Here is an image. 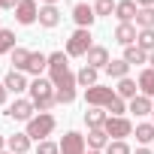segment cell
Listing matches in <instances>:
<instances>
[{"instance_id": "836d02e7", "label": "cell", "mask_w": 154, "mask_h": 154, "mask_svg": "<svg viewBox=\"0 0 154 154\" xmlns=\"http://www.w3.org/2000/svg\"><path fill=\"white\" fill-rule=\"evenodd\" d=\"M18 0H0V9H15Z\"/></svg>"}, {"instance_id": "f35d334b", "label": "cell", "mask_w": 154, "mask_h": 154, "mask_svg": "<svg viewBox=\"0 0 154 154\" xmlns=\"http://www.w3.org/2000/svg\"><path fill=\"white\" fill-rule=\"evenodd\" d=\"M148 63H151V69H154V51H148Z\"/></svg>"}, {"instance_id": "d590c367", "label": "cell", "mask_w": 154, "mask_h": 154, "mask_svg": "<svg viewBox=\"0 0 154 154\" xmlns=\"http://www.w3.org/2000/svg\"><path fill=\"white\" fill-rule=\"evenodd\" d=\"M136 6L142 9V6H154V0H136Z\"/></svg>"}, {"instance_id": "44dd1931", "label": "cell", "mask_w": 154, "mask_h": 154, "mask_svg": "<svg viewBox=\"0 0 154 154\" xmlns=\"http://www.w3.org/2000/svg\"><path fill=\"white\" fill-rule=\"evenodd\" d=\"M139 91H142L145 97H151V100H154V69H151V66L139 72Z\"/></svg>"}, {"instance_id": "9a60e30c", "label": "cell", "mask_w": 154, "mask_h": 154, "mask_svg": "<svg viewBox=\"0 0 154 154\" xmlns=\"http://www.w3.org/2000/svg\"><path fill=\"white\" fill-rule=\"evenodd\" d=\"M85 142H88L91 151H103L112 139H109V133H106L103 127H94V130H88V139H85Z\"/></svg>"}, {"instance_id": "7402d4cb", "label": "cell", "mask_w": 154, "mask_h": 154, "mask_svg": "<svg viewBox=\"0 0 154 154\" xmlns=\"http://www.w3.org/2000/svg\"><path fill=\"white\" fill-rule=\"evenodd\" d=\"M124 60H127L130 66H136V63H148V51H142L139 45H127V48H124Z\"/></svg>"}, {"instance_id": "b9f144b4", "label": "cell", "mask_w": 154, "mask_h": 154, "mask_svg": "<svg viewBox=\"0 0 154 154\" xmlns=\"http://www.w3.org/2000/svg\"><path fill=\"white\" fill-rule=\"evenodd\" d=\"M0 154H12V151H0Z\"/></svg>"}, {"instance_id": "d6986e66", "label": "cell", "mask_w": 154, "mask_h": 154, "mask_svg": "<svg viewBox=\"0 0 154 154\" xmlns=\"http://www.w3.org/2000/svg\"><path fill=\"white\" fill-rule=\"evenodd\" d=\"M136 36H139V33H136L133 24H118V27H115V39H118L124 48H127V45H136Z\"/></svg>"}, {"instance_id": "8d00e7d4", "label": "cell", "mask_w": 154, "mask_h": 154, "mask_svg": "<svg viewBox=\"0 0 154 154\" xmlns=\"http://www.w3.org/2000/svg\"><path fill=\"white\" fill-rule=\"evenodd\" d=\"M133 154H154V151H151V148H136Z\"/></svg>"}, {"instance_id": "83f0119b", "label": "cell", "mask_w": 154, "mask_h": 154, "mask_svg": "<svg viewBox=\"0 0 154 154\" xmlns=\"http://www.w3.org/2000/svg\"><path fill=\"white\" fill-rule=\"evenodd\" d=\"M27 60H30V51L15 45V51H12V69H21V72H24V69H27Z\"/></svg>"}, {"instance_id": "60d3db41", "label": "cell", "mask_w": 154, "mask_h": 154, "mask_svg": "<svg viewBox=\"0 0 154 154\" xmlns=\"http://www.w3.org/2000/svg\"><path fill=\"white\" fill-rule=\"evenodd\" d=\"M85 154H100V151H85Z\"/></svg>"}, {"instance_id": "4316f807", "label": "cell", "mask_w": 154, "mask_h": 154, "mask_svg": "<svg viewBox=\"0 0 154 154\" xmlns=\"http://www.w3.org/2000/svg\"><path fill=\"white\" fill-rule=\"evenodd\" d=\"M15 51V33L0 27V54H12Z\"/></svg>"}, {"instance_id": "52a82bcc", "label": "cell", "mask_w": 154, "mask_h": 154, "mask_svg": "<svg viewBox=\"0 0 154 154\" xmlns=\"http://www.w3.org/2000/svg\"><path fill=\"white\" fill-rule=\"evenodd\" d=\"M15 21H18V24H33V21H39V6H36V0H18V6H15Z\"/></svg>"}, {"instance_id": "3957f363", "label": "cell", "mask_w": 154, "mask_h": 154, "mask_svg": "<svg viewBox=\"0 0 154 154\" xmlns=\"http://www.w3.org/2000/svg\"><path fill=\"white\" fill-rule=\"evenodd\" d=\"M30 103L39 109V112H48L54 103H57V97H54V85H51V79H33L30 82Z\"/></svg>"}, {"instance_id": "ac0fdd59", "label": "cell", "mask_w": 154, "mask_h": 154, "mask_svg": "<svg viewBox=\"0 0 154 154\" xmlns=\"http://www.w3.org/2000/svg\"><path fill=\"white\" fill-rule=\"evenodd\" d=\"M6 148H9L12 154H27V151H30V136H27V133H15V136L6 139Z\"/></svg>"}, {"instance_id": "74e56055", "label": "cell", "mask_w": 154, "mask_h": 154, "mask_svg": "<svg viewBox=\"0 0 154 154\" xmlns=\"http://www.w3.org/2000/svg\"><path fill=\"white\" fill-rule=\"evenodd\" d=\"M39 3H42V6H54V3H57V0H39Z\"/></svg>"}, {"instance_id": "f546056e", "label": "cell", "mask_w": 154, "mask_h": 154, "mask_svg": "<svg viewBox=\"0 0 154 154\" xmlns=\"http://www.w3.org/2000/svg\"><path fill=\"white\" fill-rule=\"evenodd\" d=\"M136 45H139L142 51H154V30H139Z\"/></svg>"}, {"instance_id": "f1b7e54d", "label": "cell", "mask_w": 154, "mask_h": 154, "mask_svg": "<svg viewBox=\"0 0 154 154\" xmlns=\"http://www.w3.org/2000/svg\"><path fill=\"white\" fill-rule=\"evenodd\" d=\"M136 142H142V145L154 142V124H139L136 127Z\"/></svg>"}, {"instance_id": "8fae6325", "label": "cell", "mask_w": 154, "mask_h": 154, "mask_svg": "<svg viewBox=\"0 0 154 154\" xmlns=\"http://www.w3.org/2000/svg\"><path fill=\"white\" fill-rule=\"evenodd\" d=\"M136 12H139L136 0H118V6H115V15H118V21H121V24L136 21Z\"/></svg>"}, {"instance_id": "8992f818", "label": "cell", "mask_w": 154, "mask_h": 154, "mask_svg": "<svg viewBox=\"0 0 154 154\" xmlns=\"http://www.w3.org/2000/svg\"><path fill=\"white\" fill-rule=\"evenodd\" d=\"M103 130L109 133V139H124V136H130L133 133V124L121 115V118H115V115H109L106 118V124H103Z\"/></svg>"}, {"instance_id": "9c48e42d", "label": "cell", "mask_w": 154, "mask_h": 154, "mask_svg": "<svg viewBox=\"0 0 154 154\" xmlns=\"http://www.w3.org/2000/svg\"><path fill=\"white\" fill-rule=\"evenodd\" d=\"M33 112H36V106H33L30 100H15V103L6 109V118H12V121H30Z\"/></svg>"}, {"instance_id": "484cf974", "label": "cell", "mask_w": 154, "mask_h": 154, "mask_svg": "<svg viewBox=\"0 0 154 154\" xmlns=\"http://www.w3.org/2000/svg\"><path fill=\"white\" fill-rule=\"evenodd\" d=\"M136 24L142 30H154V6H142L136 12Z\"/></svg>"}, {"instance_id": "ba28073f", "label": "cell", "mask_w": 154, "mask_h": 154, "mask_svg": "<svg viewBox=\"0 0 154 154\" xmlns=\"http://www.w3.org/2000/svg\"><path fill=\"white\" fill-rule=\"evenodd\" d=\"M60 154H85V136L75 133V130L63 133V139H60Z\"/></svg>"}, {"instance_id": "cb8c5ba5", "label": "cell", "mask_w": 154, "mask_h": 154, "mask_svg": "<svg viewBox=\"0 0 154 154\" xmlns=\"http://www.w3.org/2000/svg\"><path fill=\"white\" fill-rule=\"evenodd\" d=\"M106 72L112 75V79H118V82H121V79H127V72H130V63H127L124 57H121V60H109Z\"/></svg>"}, {"instance_id": "603a6c76", "label": "cell", "mask_w": 154, "mask_h": 154, "mask_svg": "<svg viewBox=\"0 0 154 154\" xmlns=\"http://www.w3.org/2000/svg\"><path fill=\"white\" fill-rule=\"evenodd\" d=\"M136 91H139V82H133V79H121L118 88H115V94H118L121 100H133Z\"/></svg>"}, {"instance_id": "277c9868", "label": "cell", "mask_w": 154, "mask_h": 154, "mask_svg": "<svg viewBox=\"0 0 154 154\" xmlns=\"http://www.w3.org/2000/svg\"><path fill=\"white\" fill-rule=\"evenodd\" d=\"M57 127V121H54V115H48V112H39V115H33L30 121H27V136L30 139H36V142H42L45 136H51V130Z\"/></svg>"}, {"instance_id": "e0dca14e", "label": "cell", "mask_w": 154, "mask_h": 154, "mask_svg": "<svg viewBox=\"0 0 154 154\" xmlns=\"http://www.w3.org/2000/svg\"><path fill=\"white\" fill-rule=\"evenodd\" d=\"M42 69H48V54H42V51H30V60H27V69H24V72H30V75H36V79H39Z\"/></svg>"}, {"instance_id": "1f68e13d", "label": "cell", "mask_w": 154, "mask_h": 154, "mask_svg": "<svg viewBox=\"0 0 154 154\" xmlns=\"http://www.w3.org/2000/svg\"><path fill=\"white\" fill-rule=\"evenodd\" d=\"M115 6H118L115 0H97L94 12H97V15H112V12H115Z\"/></svg>"}, {"instance_id": "ffe728a7", "label": "cell", "mask_w": 154, "mask_h": 154, "mask_svg": "<svg viewBox=\"0 0 154 154\" xmlns=\"http://www.w3.org/2000/svg\"><path fill=\"white\" fill-rule=\"evenodd\" d=\"M57 21H60L57 6H39V24L42 27H57Z\"/></svg>"}, {"instance_id": "4fadbf2b", "label": "cell", "mask_w": 154, "mask_h": 154, "mask_svg": "<svg viewBox=\"0 0 154 154\" xmlns=\"http://www.w3.org/2000/svg\"><path fill=\"white\" fill-rule=\"evenodd\" d=\"M85 57H88V66H94V69H106L109 66V51L103 45H91V51Z\"/></svg>"}, {"instance_id": "30bf717a", "label": "cell", "mask_w": 154, "mask_h": 154, "mask_svg": "<svg viewBox=\"0 0 154 154\" xmlns=\"http://www.w3.org/2000/svg\"><path fill=\"white\" fill-rule=\"evenodd\" d=\"M72 18H75V24H79V27L91 30L97 12H94V6H88V3H75V6H72Z\"/></svg>"}, {"instance_id": "5bb4252c", "label": "cell", "mask_w": 154, "mask_h": 154, "mask_svg": "<svg viewBox=\"0 0 154 154\" xmlns=\"http://www.w3.org/2000/svg\"><path fill=\"white\" fill-rule=\"evenodd\" d=\"M127 112H133V115H151V112H154V100L145 97V94H136V97L130 100Z\"/></svg>"}, {"instance_id": "4dcf8cb0", "label": "cell", "mask_w": 154, "mask_h": 154, "mask_svg": "<svg viewBox=\"0 0 154 154\" xmlns=\"http://www.w3.org/2000/svg\"><path fill=\"white\" fill-rule=\"evenodd\" d=\"M106 154H133V151H130V145H127L124 139H112V142L106 145Z\"/></svg>"}, {"instance_id": "7a4b0ae2", "label": "cell", "mask_w": 154, "mask_h": 154, "mask_svg": "<svg viewBox=\"0 0 154 154\" xmlns=\"http://www.w3.org/2000/svg\"><path fill=\"white\" fill-rule=\"evenodd\" d=\"M85 100H88V106L106 109V112H112L115 118H121V115L127 112V103H124L112 88H106V85H94V88H88V91H85Z\"/></svg>"}, {"instance_id": "2e32d148", "label": "cell", "mask_w": 154, "mask_h": 154, "mask_svg": "<svg viewBox=\"0 0 154 154\" xmlns=\"http://www.w3.org/2000/svg\"><path fill=\"white\" fill-rule=\"evenodd\" d=\"M97 79H100V69H94V66H88V63H85L79 72H75V82H79L85 91H88V88H94V85H97Z\"/></svg>"}, {"instance_id": "d4e9b609", "label": "cell", "mask_w": 154, "mask_h": 154, "mask_svg": "<svg viewBox=\"0 0 154 154\" xmlns=\"http://www.w3.org/2000/svg\"><path fill=\"white\" fill-rule=\"evenodd\" d=\"M106 118H109V115H106L103 109H97V106H91V109L85 112V124H88L91 130H94V127H103V124H106Z\"/></svg>"}, {"instance_id": "6da1fadb", "label": "cell", "mask_w": 154, "mask_h": 154, "mask_svg": "<svg viewBox=\"0 0 154 154\" xmlns=\"http://www.w3.org/2000/svg\"><path fill=\"white\" fill-rule=\"evenodd\" d=\"M48 75H51V85H54V97L57 103H72L75 100V72L69 69V57L63 51L48 54Z\"/></svg>"}, {"instance_id": "7bdbcfd3", "label": "cell", "mask_w": 154, "mask_h": 154, "mask_svg": "<svg viewBox=\"0 0 154 154\" xmlns=\"http://www.w3.org/2000/svg\"><path fill=\"white\" fill-rule=\"evenodd\" d=\"M151 115H154V112H151Z\"/></svg>"}, {"instance_id": "d6a6232c", "label": "cell", "mask_w": 154, "mask_h": 154, "mask_svg": "<svg viewBox=\"0 0 154 154\" xmlns=\"http://www.w3.org/2000/svg\"><path fill=\"white\" fill-rule=\"evenodd\" d=\"M36 154H60V145H54V142L42 139V142L36 145Z\"/></svg>"}, {"instance_id": "e575fe53", "label": "cell", "mask_w": 154, "mask_h": 154, "mask_svg": "<svg viewBox=\"0 0 154 154\" xmlns=\"http://www.w3.org/2000/svg\"><path fill=\"white\" fill-rule=\"evenodd\" d=\"M6 94H9V91H6V85H3V82H0V106H3V103H6Z\"/></svg>"}, {"instance_id": "ab89813d", "label": "cell", "mask_w": 154, "mask_h": 154, "mask_svg": "<svg viewBox=\"0 0 154 154\" xmlns=\"http://www.w3.org/2000/svg\"><path fill=\"white\" fill-rule=\"evenodd\" d=\"M3 148H6V139H3V136H0V151H3Z\"/></svg>"}, {"instance_id": "5b68a950", "label": "cell", "mask_w": 154, "mask_h": 154, "mask_svg": "<svg viewBox=\"0 0 154 154\" xmlns=\"http://www.w3.org/2000/svg\"><path fill=\"white\" fill-rule=\"evenodd\" d=\"M91 51V30L79 27L69 39H66V57H82Z\"/></svg>"}, {"instance_id": "7c38bea8", "label": "cell", "mask_w": 154, "mask_h": 154, "mask_svg": "<svg viewBox=\"0 0 154 154\" xmlns=\"http://www.w3.org/2000/svg\"><path fill=\"white\" fill-rule=\"evenodd\" d=\"M3 85H6V91H12V94H21V91L30 88L21 69H9V72H6V79H3Z\"/></svg>"}]
</instances>
